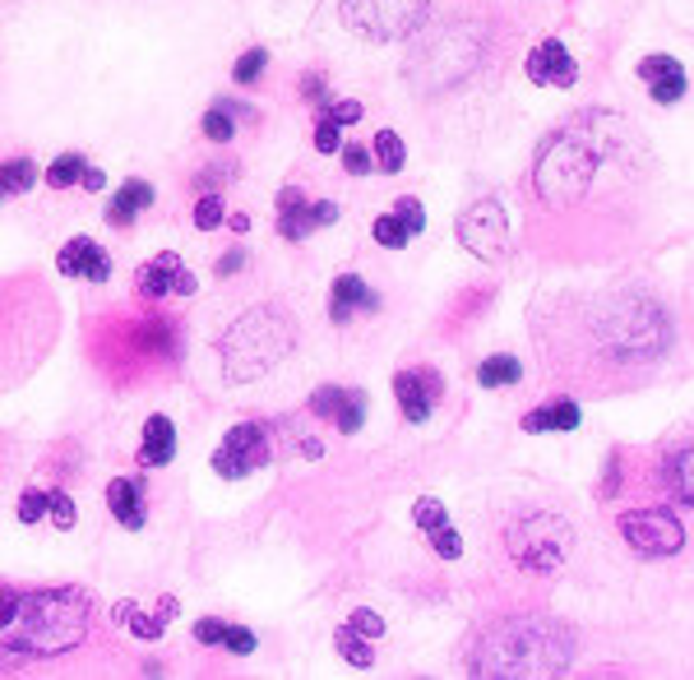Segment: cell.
<instances>
[{"instance_id": "cell-1", "label": "cell", "mask_w": 694, "mask_h": 680, "mask_svg": "<svg viewBox=\"0 0 694 680\" xmlns=\"http://www.w3.org/2000/svg\"><path fill=\"white\" fill-rule=\"evenodd\" d=\"M88 602L79 593H14L0 588V671L60 657L84 644Z\"/></svg>"}, {"instance_id": "cell-2", "label": "cell", "mask_w": 694, "mask_h": 680, "mask_svg": "<svg viewBox=\"0 0 694 680\" xmlns=\"http://www.w3.org/2000/svg\"><path fill=\"white\" fill-rule=\"evenodd\" d=\"M574 657V634L551 616H505L473 648L477 676H561Z\"/></svg>"}, {"instance_id": "cell-3", "label": "cell", "mask_w": 694, "mask_h": 680, "mask_svg": "<svg viewBox=\"0 0 694 680\" xmlns=\"http://www.w3.org/2000/svg\"><path fill=\"white\" fill-rule=\"evenodd\" d=\"M297 343V329L293 320L278 310V306H260V310H245L241 320L222 333V375L228 384H245V380H260L264 371H274L278 361L293 352Z\"/></svg>"}, {"instance_id": "cell-4", "label": "cell", "mask_w": 694, "mask_h": 680, "mask_svg": "<svg viewBox=\"0 0 694 680\" xmlns=\"http://www.w3.org/2000/svg\"><path fill=\"white\" fill-rule=\"evenodd\" d=\"M597 172V153L584 134H555L537 157V195L547 204H574Z\"/></svg>"}, {"instance_id": "cell-5", "label": "cell", "mask_w": 694, "mask_h": 680, "mask_svg": "<svg viewBox=\"0 0 694 680\" xmlns=\"http://www.w3.org/2000/svg\"><path fill=\"white\" fill-rule=\"evenodd\" d=\"M431 14V0H343V24L371 42H398L417 33Z\"/></svg>"}, {"instance_id": "cell-6", "label": "cell", "mask_w": 694, "mask_h": 680, "mask_svg": "<svg viewBox=\"0 0 694 680\" xmlns=\"http://www.w3.org/2000/svg\"><path fill=\"white\" fill-rule=\"evenodd\" d=\"M570 528H565V518H555V514H528L519 518V524L509 528V556L524 564V570L532 574H551V570H561L565 556H570Z\"/></svg>"}, {"instance_id": "cell-7", "label": "cell", "mask_w": 694, "mask_h": 680, "mask_svg": "<svg viewBox=\"0 0 694 680\" xmlns=\"http://www.w3.org/2000/svg\"><path fill=\"white\" fill-rule=\"evenodd\" d=\"M459 241L473 251L477 260L496 264L509 251V218L500 209V199H477L473 209H463L459 218Z\"/></svg>"}, {"instance_id": "cell-8", "label": "cell", "mask_w": 694, "mask_h": 680, "mask_svg": "<svg viewBox=\"0 0 694 680\" xmlns=\"http://www.w3.org/2000/svg\"><path fill=\"white\" fill-rule=\"evenodd\" d=\"M620 533L639 556H676L685 547L676 514H667V509H625Z\"/></svg>"}, {"instance_id": "cell-9", "label": "cell", "mask_w": 694, "mask_h": 680, "mask_svg": "<svg viewBox=\"0 0 694 680\" xmlns=\"http://www.w3.org/2000/svg\"><path fill=\"white\" fill-rule=\"evenodd\" d=\"M268 463V436L260 426H232L228 430V440H222L213 449V468H218V478H251V472H260Z\"/></svg>"}, {"instance_id": "cell-10", "label": "cell", "mask_w": 694, "mask_h": 680, "mask_svg": "<svg viewBox=\"0 0 694 680\" xmlns=\"http://www.w3.org/2000/svg\"><path fill=\"white\" fill-rule=\"evenodd\" d=\"M440 375L436 371H398L394 375V398H398V413L408 417L412 426L421 421H431L436 413V403H440Z\"/></svg>"}, {"instance_id": "cell-11", "label": "cell", "mask_w": 694, "mask_h": 680, "mask_svg": "<svg viewBox=\"0 0 694 680\" xmlns=\"http://www.w3.org/2000/svg\"><path fill=\"white\" fill-rule=\"evenodd\" d=\"M134 283H140V297H167V292H176V297H190V292H195V274L176 255L148 260L140 274H134Z\"/></svg>"}, {"instance_id": "cell-12", "label": "cell", "mask_w": 694, "mask_h": 680, "mask_svg": "<svg viewBox=\"0 0 694 680\" xmlns=\"http://www.w3.org/2000/svg\"><path fill=\"white\" fill-rule=\"evenodd\" d=\"M528 79L532 84H551V88H570L574 79H579V65H574V56L565 52V42H555V37H547V42H537L532 47V56H528Z\"/></svg>"}, {"instance_id": "cell-13", "label": "cell", "mask_w": 694, "mask_h": 680, "mask_svg": "<svg viewBox=\"0 0 694 680\" xmlns=\"http://www.w3.org/2000/svg\"><path fill=\"white\" fill-rule=\"evenodd\" d=\"M310 413L316 417H333V426L343 430V436H352V430H362L366 421V394H356V390H316L310 394Z\"/></svg>"}, {"instance_id": "cell-14", "label": "cell", "mask_w": 694, "mask_h": 680, "mask_svg": "<svg viewBox=\"0 0 694 680\" xmlns=\"http://www.w3.org/2000/svg\"><path fill=\"white\" fill-rule=\"evenodd\" d=\"M56 268L65 278H88V283H107L111 278V260L88 237H75L70 245H65V251L56 255Z\"/></svg>"}, {"instance_id": "cell-15", "label": "cell", "mask_w": 694, "mask_h": 680, "mask_svg": "<svg viewBox=\"0 0 694 680\" xmlns=\"http://www.w3.org/2000/svg\"><path fill=\"white\" fill-rule=\"evenodd\" d=\"M107 509L117 514V524H121V528L140 533V528H144V518H148L140 482H130V478H117V482H107Z\"/></svg>"}, {"instance_id": "cell-16", "label": "cell", "mask_w": 694, "mask_h": 680, "mask_svg": "<svg viewBox=\"0 0 694 680\" xmlns=\"http://www.w3.org/2000/svg\"><path fill=\"white\" fill-rule=\"evenodd\" d=\"M379 297L375 292L356 278V274H343L339 283H333V301H329V320L333 325H348L352 320V310H375Z\"/></svg>"}, {"instance_id": "cell-17", "label": "cell", "mask_w": 694, "mask_h": 680, "mask_svg": "<svg viewBox=\"0 0 694 680\" xmlns=\"http://www.w3.org/2000/svg\"><path fill=\"white\" fill-rule=\"evenodd\" d=\"M310 232H316V222H310V204H306L301 186H287V190L278 195V237L297 245V241H306Z\"/></svg>"}, {"instance_id": "cell-18", "label": "cell", "mask_w": 694, "mask_h": 680, "mask_svg": "<svg viewBox=\"0 0 694 680\" xmlns=\"http://www.w3.org/2000/svg\"><path fill=\"white\" fill-rule=\"evenodd\" d=\"M172 459H176V426H172V417L153 413V417L144 421L140 463H144V468H163V463H172Z\"/></svg>"}, {"instance_id": "cell-19", "label": "cell", "mask_w": 694, "mask_h": 680, "mask_svg": "<svg viewBox=\"0 0 694 680\" xmlns=\"http://www.w3.org/2000/svg\"><path fill=\"white\" fill-rule=\"evenodd\" d=\"M153 204V186L148 180H125V186L111 195V204H107V218L117 222V227H130L134 218H140L144 209Z\"/></svg>"}, {"instance_id": "cell-20", "label": "cell", "mask_w": 694, "mask_h": 680, "mask_svg": "<svg viewBox=\"0 0 694 680\" xmlns=\"http://www.w3.org/2000/svg\"><path fill=\"white\" fill-rule=\"evenodd\" d=\"M524 430L532 436H547V430H579V407L565 398V403H547V407H532L524 417Z\"/></svg>"}, {"instance_id": "cell-21", "label": "cell", "mask_w": 694, "mask_h": 680, "mask_svg": "<svg viewBox=\"0 0 694 680\" xmlns=\"http://www.w3.org/2000/svg\"><path fill=\"white\" fill-rule=\"evenodd\" d=\"M37 176H42V167L33 163V157H10V163L0 167V190H5V195H29L37 186Z\"/></svg>"}, {"instance_id": "cell-22", "label": "cell", "mask_w": 694, "mask_h": 680, "mask_svg": "<svg viewBox=\"0 0 694 680\" xmlns=\"http://www.w3.org/2000/svg\"><path fill=\"white\" fill-rule=\"evenodd\" d=\"M519 375H524V366L514 357H491V361H482V371H477V380L486 384V390H505V384H519Z\"/></svg>"}, {"instance_id": "cell-23", "label": "cell", "mask_w": 694, "mask_h": 680, "mask_svg": "<svg viewBox=\"0 0 694 680\" xmlns=\"http://www.w3.org/2000/svg\"><path fill=\"white\" fill-rule=\"evenodd\" d=\"M648 84H653V98H658V102L685 98V70H681V61L667 65V70H658V75H648Z\"/></svg>"}, {"instance_id": "cell-24", "label": "cell", "mask_w": 694, "mask_h": 680, "mask_svg": "<svg viewBox=\"0 0 694 680\" xmlns=\"http://www.w3.org/2000/svg\"><path fill=\"white\" fill-rule=\"evenodd\" d=\"M84 153H60L56 163L47 167V186H56V190H65V186H79V176H84Z\"/></svg>"}, {"instance_id": "cell-25", "label": "cell", "mask_w": 694, "mask_h": 680, "mask_svg": "<svg viewBox=\"0 0 694 680\" xmlns=\"http://www.w3.org/2000/svg\"><path fill=\"white\" fill-rule=\"evenodd\" d=\"M375 163H379V172H403V140L394 130H379L375 134Z\"/></svg>"}, {"instance_id": "cell-26", "label": "cell", "mask_w": 694, "mask_h": 680, "mask_svg": "<svg viewBox=\"0 0 694 680\" xmlns=\"http://www.w3.org/2000/svg\"><path fill=\"white\" fill-rule=\"evenodd\" d=\"M339 648H343V657L352 667H371L375 662V652H371V639H362V634H352L348 625L339 629Z\"/></svg>"}, {"instance_id": "cell-27", "label": "cell", "mask_w": 694, "mask_h": 680, "mask_svg": "<svg viewBox=\"0 0 694 680\" xmlns=\"http://www.w3.org/2000/svg\"><path fill=\"white\" fill-rule=\"evenodd\" d=\"M371 232H375V241H379V245H389V251H403V245H408V227H403L394 213L375 218V227H371Z\"/></svg>"}, {"instance_id": "cell-28", "label": "cell", "mask_w": 694, "mask_h": 680, "mask_svg": "<svg viewBox=\"0 0 694 680\" xmlns=\"http://www.w3.org/2000/svg\"><path fill=\"white\" fill-rule=\"evenodd\" d=\"M412 518H417V528H440V524H450V509H444L436 495H421V501L412 505Z\"/></svg>"}, {"instance_id": "cell-29", "label": "cell", "mask_w": 694, "mask_h": 680, "mask_svg": "<svg viewBox=\"0 0 694 680\" xmlns=\"http://www.w3.org/2000/svg\"><path fill=\"white\" fill-rule=\"evenodd\" d=\"M205 134H209L213 144H228L232 134H236L232 111H228V107H209V111H205Z\"/></svg>"}, {"instance_id": "cell-30", "label": "cell", "mask_w": 694, "mask_h": 680, "mask_svg": "<svg viewBox=\"0 0 694 680\" xmlns=\"http://www.w3.org/2000/svg\"><path fill=\"white\" fill-rule=\"evenodd\" d=\"M264 65H268V52H264V47H251V52H245V56L232 65V79H236V84H255V79L264 75Z\"/></svg>"}, {"instance_id": "cell-31", "label": "cell", "mask_w": 694, "mask_h": 680, "mask_svg": "<svg viewBox=\"0 0 694 680\" xmlns=\"http://www.w3.org/2000/svg\"><path fill=\"white\" fill-rule=\"evenodd\" d=\"M676 495H681V505H694V459H690V449L676 453Z\"/></svg>"}, {"instance_id": "cell-32", "label": "cell", "mask_w": 694, "mask_h": 680, "mask_svg": "<svg viewBox=\"0 0 694 680\" xmlns=\"http://www.w3.org/2000/svg\"><path fill=\"white\" fill-rule=\"evenodd\" d=\"M222 218H228V213H222V199L218 195H205V199L195 204V227H199V232H213Z\"/></svg>"}, {"instance_id": "cell-33", "label": "cell", "mask_w": 694, "mask_h": 680, "mask_svg": "<svg viewBox=\"0 0 694 680\" xmlns=\"http://www.w3.org/2000/svg\"><path fill=\"white\" fill-rule=\"evenodd\" d=\"M125 625H130V634H140V639H163V629H167L163 616H144L140 606L130 611V621H125Z\"/></svg>"}, {"instance_id": "cell-34", "label": "cell", "mask_w": 694, "mask_h": 680, "mask_svg": "<svg viewBox=\"0 0 694 680\" xmlns=\"http://www.w3.org/2000/svg\"><path fill=\"white\" fill-rule=\"evenodd\" d=\"M431 547H436L444 560H459V556H463V537H459L450 524H440V528H431Z\"/></svg>"}, {"instance_id": "cell-35", "label": "cell", "mask_w": 694, "mask_h": 680, "mask_svg": "<svg viewBox=\"0 0 694 680\" xmlns=\"http://www.w3.org/2000/svg\"><path fill=\"white\" fill-rule=\"evenodd\" d=\"M228 652H236V657H245V652H255V634L251 629H241V625H222V639H218Z\"/></svg>"}, {"instance_id": "cell-36", "label": "cell", "mask_w": 694, "mask_h": 680, "mask_svg": "<svg viewBox=\"0 0 694 680\" xmlns=\"http://www.w3.org/2000/svg\"><path fill=\"white\" fill-rule=\"evenodd\" d=\"M394 218H398L403 227H408V237H417L421 227H427V213H421V204H417V199H398V204H394Z\"/></svg>"}, {"instance_id": "cell-37", "label": "cell", "mask_w": 694, "mask_h": 680, "mask_svg": "<svg viewBox=\"0 0 694 680\" xmlns=\"http://www.w3.org/2000/svg\"><path fill=\"white\" fill-rule=\"evenodd\" d=\"M47 514L56 518V528H75V501L65 491H52L47 495Z\"/></svg>"}, {"instance_id": "cell-38", "label": "cell", "mask_w": 694, "mask_h": 680, "mask_svg": "<svg viewBox=\"0 0 694 680\" xmlns=\"http://www.w3.org/2000/svg\"><path fill=\"white\" fill-rule=\"evenodd\" d=\"M348 629H352V634H362V639H379V634H385V621H379L375 611H352Z\"/></svg>"}, {"instance_id": "cell-39", "label": "cell", "mask_w": 694, "mask_h": 680, "mask_svg": "<svg viewBox=\"0 0 694 680\" xmlns=\"http://www.w3.org/2000/svg\"><path fill=\"white\" fill-rule=\"evenodd\" d=\"M19 518H24V524L47 518V495H42V491H24V495H19Z\"/></svg>"}, {"instance_id": "cell-40", "label": "cell", "mask_w": 694, "mask_h": 680, "mask_svg": "<svg viewBox=\"0 0 694 680\" xmlns=\"http://www.w3.org/2000/svg\"><path fill=\"white\" fill-rule=\"evenodd\" d=\"M339 153H343V167H348L352 176H366V172H371V163H375L366 144H348V149H339Z\"/></svg>"}, {"instance_id": "cell-41", "label": "cell", "mask_w": 694, "mask_h": 680, "mask_svg": "<svg viewBox=\"0 0 694 680\" xmlns=\"http://www.w3.org/2000/svg\"><path fill=\"white\" fill-rule=\"evenodd\" d=\"M339 130H343L339 121L324 117V121L316 125V149H320V153H339V149H343V134H339Z\"/></svg>"}, {"instance_id": "cell-42", "label": "cell", "mask_w": 694, "mask_h": 680, "mask_svg": "<svg viewBox=\"0 0 694 680\" xmlns=\"http://www.w3.org/2000/svg\"><path fill=\"white\" fill-rule=\"evenodd\" d=\"M324 117L339 121V125H352L356 117H362V107H356V102H324Z\"/></svg>"}, {"instance_id": "cell-43", "label": "cell", "mask_w": 694, "mask_h": 680, "mask_svg": "<svg viewBox=\"0 0 694 680\" xmlns=\"http://www.w3.org/2000/svg\"><path fill=\"white\" fill-rule=\"evenodd\" d=\"M301 94H306V102L324 107V102H329V84H324L320 75H306V79H301Z\"/></svg>"}, {"instance_id": "cell-44", "label": "cell", "mask_w": 694, "mask_h": 680, "mask_svg": "<svg viewBox=\"0 0 694 680\" xmlns=\"http://www.w3.org/2000/svg\"><path fill=\"white\" fill-rule=\"evenodd\" d=\"M310 222H316V227H329V222H339V204H333V199H320V204H310Z\"/></svg>"}, {"instance_id": "cell-45", "label": "cell", "mask_w": 694, "mask_h": 680, "mask_svg": "<svg viewBox=\"0 0 694 680\" xmlns=\"http://www.w3.org/2000/svg\"><path fill=\"white\" fill-rule=\"evenodd\" d=\"M241 264H245V251H241V245H232V251H228V255H222V260H218V278H232V274H236V268H241Z\"/></svg>"}, {"instance_id": "cell-46", "label": "cell", "mask_w": 694, "mask_h": 680, "mask_svg": "<svg viewBox=\"0 0 694 680\" xmlns=\"http://www.w3.org/2000/svg\"><path fill=\"white\" fill-rule=\"evenodd\" d=\"M195 639H199V644H218V639H222V621H209V616L195 621Z\"/></svg>"}, {"instance_id": "cell-47", "label": "cell", "mask_w": 694, "mask_h": 680, "mask_svg": "<svg viewBox=\"0 0 694 680\" xmlns=\"http://www.w3.org/2000/svg\"><path fill=\"white\" fill-rule=\"evenodd\" d=\"M228 176H232V167H205V176H199L195 186L209 195V190H213V186H222V180H228Z\"/></svg>"}, {"instance_id": "cell-48", "label": "cell", "mask_w": 694, "mask_h": 680, "mask_svg": "<svg viewBox=\"0 0 694 680\" xmlns=\"http://www.w3.org/2000/svg\"><path fill=\"white\" fill-rule=\"evenodd\" d=\"M79 186H84V190H107V172H98V167H84Z\"/></svg>"}, {"instance_id": "cell-49", "label": "cell", "mask_w": 694, "mask_h": 680, "mask_svg": "<svg viewBox=\"0 0 694 680\" xmlns=\"http://www.w3.org/2000/svg\"><path fill=\"white\" fill-rule=\"evenodd\" d=\"M130 611H134V602H117V606H111V621L125 625V621H130Z\"/></svg>"}, {"instance_id": "cell-50", "label": "cell", "mask_w": 694, "mask_h": 680, "mask_svg": "<svg viewBox=\"0 0 694 680\" xmlns=\"http://www.w3.org/2000/svg\"><path fill=\"white\" fill-rule=\"evenodd\" d=\"M158 616H163V621H172V616H176V597H172V593L158 602Z\"/></svg>"}, {"instance_id": "cell-51", "label": "cell", "mask_w": 694, "mask_h": 680, "mask_svg": "<svg viewBox=\"0 0 694 680\" xmlns=\"http://www.w3.org/2000/svg\"><path fill=\"white\" fill-rule=\"evenodd\" d=\"M222 222H232V232H245V227H251V218H245V213H236V218H222Z\"/></svg>"}, {"instance_id": "cell-52", "label": "cell", "mask_w": 694, "mask_h": 680, "mask_svg": "<svg viewBox=\"0 0 694 680\" xmlns=\"http://www.w3.org/2000/svg\"><path fill=\"white\" fill-rule=\"evenodd\" d=\"M0 199H5V190H0Z\"/></svg>"}]
</instances>
